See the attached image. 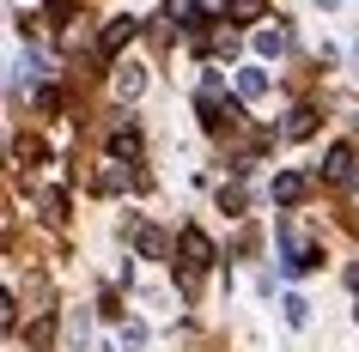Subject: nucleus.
I'll return each instance as SVG.
<instances>
[{
    "label": "nucleus",
    "instance_id": "1",
    "mask_svg": "<svg viewBox=\"0 0 359 352\" xmlns=\"http://www.w3.org/2000/svg\"><path fill=\"white\" fill-rule=\"evenodd\" d=\"M183 255H189V267H213V243L195 225H183Z\"/></svg>",
    "mask_w": 359,
    "mask_h": 352
},
{
    "label": "nucleus",
    "instance_id": "2",
    "mask_svg": "<svg viewBox=\"0 0 359 352\" xmlns=\"http://www.w3.org/2000/svg\"><path fill=\"white\" fill-rule=\"evenodd\" d=\"M140 92H147V73H140L134 61H128V67H116V97H140Z\"/></svg>",
    "mask_w": 359,
    "mask_h": 352
},
{
    "label": "nucleus",
    "instance_id": "3",
    "mask_svg": "<svg viewBox=\"0 0 359 352\" xmlns=\"http://www.w3.org/2000/svg\"><path fill=\"white\" fill-rule=\"evenodd\" d=\"M262 92H268V73H262V67H244V73H238V97H244V104H256Z\"/></svg>",
    "mask_w": 359,
    "mask_h": 352
},
{
    "label": "nucleus",
    "instance_id": "4",
    "mask_svg": "<svg viewBox=\"0 0 359 352\" xmlns=\"http://www.w3.org/2000/svg\"><path fill=\"white\" fill-rule=\"evenodd\" d=\"M323 176H329V183H347V176H353V152L335 146V152H329V164H323Z\"/></svg>",
    "mask_w": 359,
    "mask_h": 352
},
{
    "label": "nucleus",
    "instance_id": "5",
    "mask_svg": "<svg viewBox=\"0 0 359 352\" xmlns=\"http://www.w3.org/2000/svg\"><path fill=\"white\" fill-rule=\"evenodd\" d=\"M134 31H140V19H116L110 31H104V55H116V49H122V43H128Z\"/></svg>",
    "mask_w": 359,
    "mask_h": 352
},
{
    "label": "nucleus",
    "instance_id": "6",
    "mask_svg": "<svg viewBox=\"0 0 359 352\" xmlns=\"http://www.w3.org/2000/svg\"><path fill=\"white\" fill-rule=\"evenodd\" d=\"M299 195H304V176H274V201L280 206H292Z\"/></svg>",
    "mask_w": 359,
    "mask_h": 352
},
{
    "label": "nucleus",
    "instance_id": "7",
    "mask_svg": "<svg viewBox=\"0 0 359 352\" xmlns=\"http://www.w3.org/2000/svg\"><path fill=\"white\" fill-rule=\"evenodd\" d=\"M262 13H268V0H231V19L238 24H256Z\"/></svg>",
    "mask_w": 359,
    "mask_h": 352
},
{
    "label": "nucleus",
    "instance_id": "8",
    "mask_svg": "<svg viewBox=\"0 0 359 352\" xmlns=\"http://www.w3.org/2000/svg\"><path fill=\"white\" fill-rule=\"evenodd\" d=\"M280 316H286V328H304V322H311V304H304V297H286Z\"/></svg>",
    "mask_w": 359,
    "mask_h": 352
},
{
    "label": "nucleus",
    "instance_id": "9",
    "mask_svg": "<svg viewBox=\"0 0 359 352\" xmlns=\"http://www.w3.org/2000/svg\"><path fill=\"white\" fill-rule=\"evenodd\" d=\"M280 49H286V31H256V55H268V61H274Z\"/></svg>",
    "mask_w": 359,
    "mask_h": 352
},
{
    "label": "nucleus",
    "instance_id": "10",
    "mask_svg": "<svg viewBox=\"0 0 359 352\" xmlns=\"http://www.w3.org/2000/svg\"><path fill=\"white\" fill-rule=\"evenodd\" d=\"M311 128H317V110H292V122H286V140H304Z\"/></svg>",
    "mask_w": 359,
    "mask_h": 352
},
{
    "label": "nucleus",
    "instance_id": "11",
    "mask_svg": "<svg viewBox=\"0 0 359 352\" xmlns=\"http://www.w3.org/2000/svg\"><path fill=\"white\" fill-rule=\"evenodd\" d=\"M110 152H116V158H134V152H140V134H134V128H116Z\"/></svg>",
    "mask_w": 359,
    "mask_h": 352
},
{
    "label": "nucleus",
    "instance_id": "12",
    "mask_svg": "<svg viewBox=\"0 0 359 352\" xmlns=\"http://www.w3.org/2000/svg\"><path fill=\"white\" fill-rule=\"evenodd\" d=\"M140 255H152V261L165 255V237H158V231H152V225H140Z\"/></svg>",
    "mask_w": 359,
    "mask_h": 352
},
{
    "label": "nucleus",
    "instance_id": "13",
    "mask_svg": "<svg viewBox=\"0 0 359 352\" xmlns=\"http://www.w3.org/2000/svg\"><path fill=\"white\" fill-rule=\"evenodd\" d=\"M67 340H74V346H86V340H92V322H86V316H67Z\"/></svg>",
    "mask_w": 359,
    "mask_h": 352
},
{
    "label": "nucleus",
    "instance_id": "14",
    "mask_svg": "<svg viewBox=\"0 0 359 352\" xmlns=\"http://www.w3.org/2000/svg\"><path fill=\"white\" fill-rule=\"evenodd\" d=\"M226 6H231V0H195V13H208V19H213V13H226Z\"/></svg>",
    "mask_w": 359,
    "mask_h": 352
},
{
    "label": "nucleus",
    "instance_id": "15",
    "mask_svg": "<svg viewBox=\"0 0 359 352\" xmlns=\"http://www.w3.org/2000/svg\"><path fill=\"white\" fill-rule=\"evenodd\" d=\"M347 286H353V292H359V267H353V274H347Z\"/></svg>",
    "mask_w": 359,
    "mask_h": 352
},
{
    "label": "nucleus",
    "instance_id": "16",
    "mask_svg": "<svg viewBox=\"0 0 359 352\" xmlns=\"http://www.w3.org/2000/svg\"><path fill=\"white\" fill-rule=\"evenodd\" d=\"M347 183H353V195H359V170H353V176H347Z\"/></svg>",
    "mask_w": 359,
    "mask_h": 352
},
{
    "label": "nucleus",
    "instance_id": "17",
    "mask_svg": "<svg viewBox=\"0 0 359 352\" xmlns=\"http://www.w3.org/2000/svg\"><path fill=\"white\" fill-rule=\"evenodd\" d=\"M353 73H359V43H353Z\"/></svg>",
    "mask_w": 359,
    "mask_h": 352
}]
</instances>
